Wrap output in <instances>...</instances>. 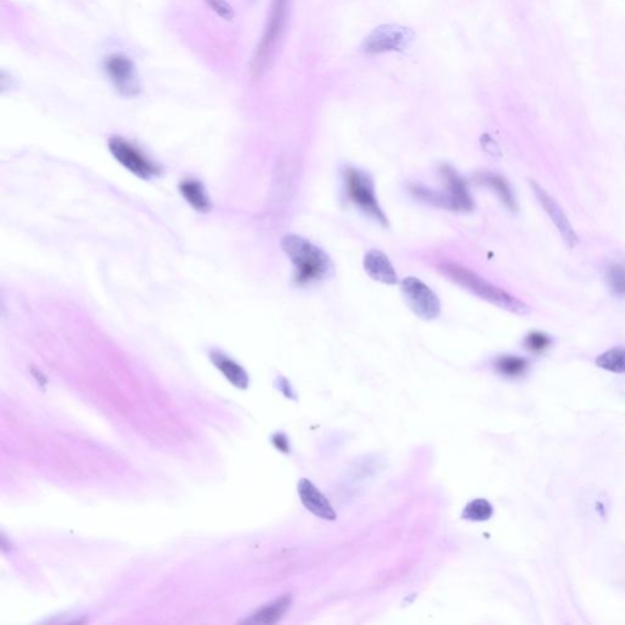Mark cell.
<instances>
[{
	"label": "cell",
	"instance_id": "cell-6",
	"mask_svg": "<svg viewBox=\"0 0 625 625\" xmlns=\"http://www.w3.org/2000/svg\"><path fill=\"white\" fill-rule=\"evenodd\" d=\"M414 32L400 25H383L375 28L363 43V52L379 55L388 52H403L413 43Z\"/></svg>",
	"mask_w": 625,
	"mask_h": 625
},
{
	"label": "cell",
	"instance_id": "cell-17",
	"mask_svg": "<svg viewBox=\"0 0 625 625\" xmlns=\"http://www.w3.org/2000/svg\"><path fill=\"white\" fill-rule=\"evenodd\" d=\"M528 368V361L525 358L519 357V356L505 354V356H500L495 361V369L506 378H519L527 373Z\"/></svg>",
	"mask_w": 625,
	"mask_h": 625
},
{
	"label": "cell",
	"instance_id": "cell-10",
	"mask_svg": "<svg viewBox=\"0 0 625 625\" xmlns=\"http://www.w3.org/2000/svg\"><path fill=\"white\" fill-rule=\"evenodd\" d=\"M440 174L445 182L446 190L444 192L449 197L452 212H471L474 209V201L467 182L449 165H442Z\"/></svg>",
	"mask_w": 625,
	"mask_h": 625
},
{
	"label": "cell",
	"instance_id": "cell-15",
	"mask_svg": "<svg viewBox=\"0 0 625 625\" xmlns=\"http://www.w3.org/2000/svg\"><path fill=\"white\" fill-rule=\"evenodd\" d=\"M180 192L186 202L199 213H207L212 209V202L202 182L194 179H187L181 182Z\"/></svg>",
	"mask_w": 625,
	"mask_h": 625
},
{
	"label": "cell",
	"instance_id": "cell-19",
	"mask_svg": "<svg viewBox=\"0 0 625 625\" xmlns=\"http://www.w3.org/2000/svg\"><path fill=\"white\" fill-rule=\"evenodd\" d=\"M596 364L601 369L611 373L623 374L625 373V347H616L602 353L596 358Z\"/></svg>",
	"mask_w": 625,
	"mask_h": 625
},
{
	"label": "cell",
	"instance_id": "cell-12",
	"mask_svg": "<svg viewBox=\"0 0 625 625\" xmlns=\"http://www.w3.org/2000/svg\"><path fill=\"white\" fill-rule=\"evenodd\" d=\"M366 274L370 278H374L375 281L383 282L386 285H397L398 276L396 270L391 264L388 256L379 251L371 249L366 253L363 261Z\"/></svg>",
	"mask_w": 625,
	"mask_h": 625
},
{
	"label": "cell",
	"instance_id": "cell-8",
	"mask_svg": "<svg viewBox=\"0 0 625 625\" xmlns=\"http://www.w3.org/2000/svg\"><path fill=\"white\" fill-rule=\"evenodd\" d=\"M104 70L120 96L135 98L141 93V82L136 65L125 54H111L106 57Z\"/></svg>",
	"mask_w": 625,
	"mask_h": 625
},
{
	"label": "cell",
	"instance_id": "cell-21",
	"mask_svg": "<svg viewBox=\"0 0 625 625\" xmlns=\"http://www.w3.org/2000/svg\"><path fill=\"white\" fill-rule=\"evenodd\" d=\"M608 287L616 297H625V264H613L606 273Z\"/></svg>",
	"mask_w": 625,
	"mask_h": 625
},
{
	"label": "cell",
	"instance_id": "cell-5",
	"mask_svg": "<svg viewBox=\"0 0 625 625\" xmlns=\"http://www.w3.org/2000/svg\"><path fill=\"white\" fill-rule=\"evenodd\" d=\"M108 148L115 160L137 177L143 180H150L153 177L158 176L160 172L158 165H155L148 157L143 154V152L137 148L136 145L126 141L123 137H111L108 142Z\"/></svg>",
	"mask_w": 625,
	"mask_h": 625
},
{
	"label": "cell",
	"instance_id": "cell-2",
	"mask_svg": "<svg viewBox=\"0 0 625 625\" xmlns=\"http://www.w3.org/2000/svg\"><path fill=\"white\" fill-rule=\"evenodd\" d=\"M437 270L451 281L469 291L473 295L480 297L481 300L495 304L498 308L505 309L507 312L522 317L529 315L531 312L528 304L486 281L485 278L479 276L478 274L473 273L469 269L463 268L456 263L444 261L437 264Z\"/></svg>",
	"mask_w": 625,
	"mask_h": 625
},
{
	"label": "cell",
	"instance_id": "cell-11",
	"mask_svg": "<svg viewBox=\"0 0 625 625\" xmlns=\"http://www.w3.org/2000/svg\"><path fill=\"white\" fill-rule=\"evenodd\" d=\"M298 495L303 506L312 514L324 520H335L337 518L330 501L312 481L305 478L300 479L298 483Z\"/></svg>",
	"mask_w": 625,
	"mask_h": 625
},
{
	"label": "cell",
	"instance_id": "cell-18",
	"mask_svg": "<svg viewBox=\"0 0 625 625\" xmlns=\"http://www.w3.org/2000/svg\"><path fill=\"white\" fill-rule=\"evenodd\" d=\"M410 191L415 198L420 199L422 202L452 210V205H451V202H449V197L445 192L434 191L422 185H410Z\"/></svg>",
	"mask_w": 625,
	"mask_h": 625
},
{
	"label": "cell",
	"instance_id": "cell-9",
	"mask_svg": "<svg viewBox=\"0 0 625 625\" xmlns=\"http://www.w3.org/2000/svg\"><path fill=\"white\" fill-rule=\"evenodd\" d=\"M530 186H531L534 194L536 196L537 201L540 202L542 208L545 209V212L548 214L551 220L558 230L559 234L563 238L564 243L570 249H573L579 242V237L573 229L568 218L564 214L563 209L559 207L558 203L556 202L555 199L552 198L550 194L547 193L546 191L544 190L541 186L536 184L535 181H530Z\"/></svg>",
	"mask_w": 625,
	"mask_h": 625
},
{
	"label": "cell",
	"instance_id": "cell-23",
	"mask_svg": "<svg viewBox=\"0 0 625 625\" xmlns=\"http://www.w3.org/2000/svg\"><path fill=\"white\" fill-rule=\"evenodd\" d=\"M204 1L223 20L231 21L235 18L234 8L226 0H204Z\"/></svg>",
	"mask_w": 625,
	"mask_h": 625
},
{
	"label": "cell",
	"instance_id": "cell-3",
	"mask_svg": "<svg viewBox=\"0 0 625 625\" xmlns=\"http://www.w3.org/2000/svg\"><path fill=\"white\" fill-rule=\"evenodd\" d=\"M292 0H273L270 5L264 31L251 60L252 75L261 76L268 70L276 55L290 21Z\"/></svg>",
	"mask_w": 625,
	"mask_h": 625
},
{
	"label": "cell",
	"instance_id": "cell-24",
	"mask_svg": "<svg viewBox=\"0 0 625 625\" xmlns=\"http://www.w3.org/2000/svg\"><path fill=\"white\" fill-rule=\"evenodd\" d=\"M273 442L274 445H275V447H276L278 451L285 452V454H288V452H290L288 439H287L286 436L283 435V434H276V435L274 436Z\"/></svg>",
	"mask_w": 625,
	"mask_h": 625
},
{
	"label": "cell",
	"instance_id": "cell-1",
	"mask_svg": "<svg viewBox=\"0 0 625 625\" xmlns=\"http://www.w3.org/2000/svg\"><path fill=\"white\" fill-rule=\"evenodd\" d=\"M281 247L295 265L293 280L297 286L324 281L335 275V265L330 257L307 238L287 235L281 240Z\"/></svg>",
	"mask_w": 625,
	"mask_h": 625
},
{
	"label": "cell",
	"instance_id": "cell-13",
	"mask_svg": "<svg viewBox=\"0 0 625 625\" xmlns=\"http://www.w3.org/2000/svg\"><path fill=\"white\" fill-rule=\"evenodd\" d=\"M475 182L478 185L485 186L490 190H492L497 194L498 198L506 205L511 212L518 210V203L515 199L514 192L512 190L511 185L505 177L500 176L492 172H481L475 176Z\"/></svg>",
	"mask_w": 625,
	"mask_h": 625
},
{
	"label": "cell",
	"instance_id": "cell-16",
	"mask_svg": "<svg viewBox=\"0 0 625 625\" xmlns=\"http://www.w3.org/2000/svg\"><path fill=\"white\" fill-rule=\"evenodd\" d=\"M292 597L291 595H283L281 597L275 599L273 602L265 604L260 608L258 612L254 613L249 619V623L256 624H274L280 621L283 614L290 608Z\"/></svg>",
	"mask_w": 625,
	"mask_h": 625
},
{
	"label": "cell",
	"instance_id": "cell-7",
	"mask_svg": "<svg viewBox=\"0 0 625 625\" xmlns=\"http://www.w3.org/2000/svg\"><path fill=\"white\" fill-rule=\"evenodd\" d=\"M401 292L405 302L417 317L423 320H434L440 315L439 297L430 287L419 278H405L401 282Z\"/></svg>",
	"mask_w": 625,
	"mask_h": 625
},
{
	"label": "cell",
	"instance_id": "cell-22",
	"mask_svg": "<svg viewBox=\"0 0 625 625\" xmlns=\"http://www.w3.org/2000/svg\"><path fill=\"white\" fill-rule=\"evenodd\" d=\"M552 344V339L544 332H531L524 339V346L527 349L533 353H542L547 351Z\"/></svg>",
	"mask_w": 625,
	"mask_h": 625
},
{
	"label": "cell",
	"instance_id": "cell-20",
	"mask_svg": "<svg viewBox=\"0 0 625 625\" xmlns=\"http://www.w3.org/2000/svg\"><path fill=\"white\" fill-rule=\"evenodd\" d=\"M493 514V507L485 498H476L464 507L463 519L471 522H485L489 520Z\"/></svg>",
	"mask_w": 625,
	"mask_h": 625
},
{
	"label": "cell",
	"instance_id": "cell-14",
	"mask_svg": "<svg viewBox=\"0 0 625 625\" xmlns=\"http://www.w3.org/2000/svg\"><path fill=\"white\" fill-rule=\"evenodd\" d=\"M210 359H212L213 364L220 370L221 374L224 375L230 383L235 385L236 388H247L248 383H249V378L247 375L246 370L243 369L238 363L232 361L231 358L227 357L224 353L219 352V351H212Z\"/></svg>",
	"mask_w": 625,
	"mask_h": 625
},
{
	"label": "cell",
	"instance_id": "cell-4",
	"mask_svg": "<svg viewBox=\"0 0 625 625\" xmlns=\"http://www.w3.org/2000/svg\"><path fill=\"white\" fill-rule=\"evenodd\" d=\"M344 184L348 199L366 215L378 221L383 227H388V216L380 207L375 194L374 181L369 174L347 167L344 170Z\"/></svg>",
	"mask_w": 625,
	"mask_h": 625
}]
</instances>
